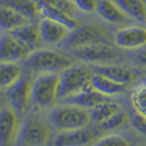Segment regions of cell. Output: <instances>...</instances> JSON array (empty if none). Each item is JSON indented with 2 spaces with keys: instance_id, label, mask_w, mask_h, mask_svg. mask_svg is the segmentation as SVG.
Wrapping results in <instances>:
<instances>
[{
  "instance_id": "cell-1",
  "label": "cell",
  "mask_w": 146,
  "mask_h": 146,
  "mask_svg": "<svg viewBox=\"0 0 146 146\" xmlns=\"http://www.w3.org/2000/svg\"><path fill=\"white\" fill-rule=\"evenodd\" d=\"M48 120L59 131L84 129L92 122L90 110L68 103L53 108Z\"/></svg>"
},
{
  "instance_id": "cell-2",
  "label": "cell",
  "mask_w": 146,
  "mask_h": 146,
  "mask_svg": "<svg viewBox=\"0 0 146 146\" xmlns=\"http://www.w3.org/2000/svg\"><path fill=\"white\" fill-rule=\"evenodd\" d=\"M30 70L41 73L59 74L72 66L73 59L68 55L51 49H38L32 51L26 59Z\"/></svg>"
},
{
  "instance_id": "cell-3",
  "label": "cell",
  "mask_w": 146,
  "mask_h": 146,
  "mask_svg": "<svg viewBox=\"0 0 146 146\" xmlns=\"http://www.w3.org/2000/svg\"><path fill=\"white\" fill-rule=\"evenodd\" d=\"M92 75L90 68L75 64L59 73L58 100L62 102L91 87Z\"/></svg>"
},
{
  "instance_id": "cell-4",
  "label": "cell",
  "mask_w": 146,
  "mask_h": 146,
  "mask_svg": "<svg viewBox=\"0 0 146 146\" xmlns=\"http://www.w3.org/2000/svg\"><path fill=\"white\" fill-rule=\"evenodd\" d=\"M59 74L41 73L32 81L31 102L39 109L54 107L58 100Z\"/></svg>"
},
{
  "instance_id": "cell-5",
  "label": "cell",
  "mask_w": 146,
  "mask_h": 146,
  "mask_svg": "<svg viewBox=\"0 0 146 146\" xmlns=\"http://www.w3.org/2000/svg\"><path fill=\"white\" fill-rule=\"evenodd\" d=\"M50 135L48 123L39 117L31 116L22 121L15 146H46Z\"/></svg>"
},
{
  "instance_id": "cell-6",
  "label": "cell",
  "mask_w": 146,
  "mask_h": 146,
  "mask_svg": "<svg viewBox=\"0 0 146 146\" xmlns=\"http://www.w3.org/2000/svg\"><path fill=\"white\" fill-rule=\"evenodd\" d=\"M98 43L111 44V40L102 29L94 26L87 25L78 27L77 29L70 30L61 44L70 50L72 48Z\"/></svg>"
},
{
  "instance_id": "cell-7",
  "label": "cell",
  "mask_w": 146,
  "mask_h": 146,
  "mask_svg": "<svg viewBox=\"0 0 146 146\" xmlns=\"http://www.w3.org/2000/svg\"><path fill=\"white\" fill-rule=\"evenodd\" d=\"M21 123L18 112L12 107L0 108V146H15Z\"/></svg>"
},
{
  "instance_id": "cell-8",
  "label": "cell",
  "mask_w": 146,
  "mask_h": 146,
  "mask_svg": "<svg viewBox=\"0 0 146 146\" xmlns=\"http://www.w3.org/2000/svg\"><path fill=\"white\" fill-rule=\"evenodd\" d=\"M32 81L27 76H22L15 84L7 90L10 106L18 113L27 111L31 103Z\"/></svg>"
},
{
  "instance_id": "cell-9",
  "label": "cell",
  "mask_w": 146,
  "mask_h": 146,
  "mask_svg": "<svg viewBox=\"0 0 146 146\" xmlns=\"http://www.w3.org/2000/svg\"><path fill=\"white\" fill-rule=\"evenodd\" d=\"M70 51L75 58L86 62H106L117 58V54L111 44H91L72 48Z\"/></svg>"
},
{
  "instance_id": "cell-10",
  "label": "cell",
  "mask_w": 146,
  "mask_h": 146,
  "mask_svg": "<svg viewBox=\"0 0 146 146\" xmlns=\"http://www.w3.org/2000/svg\"><path fill=\"white\" fill-rule=\"evenodd\" d=\"M31 50L11 33L0 36V61L17 62L27 59Z\"/></svg>"
},
{
  "instance_id": "cell-11",
  "label": "cell",
  "mask_w": 146,
  "mask_h": 146,
  "mask_svg": "<svg viewBox=\"0 0 146 146\" xmlns=\"http://www.w3.org/2000/svg\"><path fill=\"white\" fill-rule=\"evenodd\" d=\"M96 131L90 128L59 131L53 140V146H88L94 143Z\"/></svg>"
},
{
  "instance_id": "cell-12",
  "label": "cell",
  "mask_w": 146,
  "mask_h": 146,
  "mask_svg": "<svg viewBox=\"0 0 146 146\" xmlns=\"http://www.w3.org/2000/svg\"><path fill=\"white\" fill-rule=\"evenodd\" d=\"M118 47L127 49H138L146 45V29L141 27H128L118 30L114 36Z\"/></svg>"
},
{
  "instance_id": "cell-13",
  "label": "cell",
  "mask_w": 146,
  "mask_h": 146,
  "mask_svg": "<svg viewBox=\"0 0 146 146\" xmlns=\"http://www.w3.org/2000/svg\"><path fill=\"white\" fill-rule=\"evenodd\" d=\"M38 26L41 40L51 45L62 43L70 31L60 23L44 17L39 20Z\"/></svg>"
},
{
  "instance_id": "cell-14",
  "label": "cell",
  "mask_w": 146,
  "mask_h": 146,
  "mask_svg": "<svg viewBox=\"0 0 146 146\" xmlns=\"http://www.w3.org/2000/svg\"><path fill=\"white\" fill-rule=\"evenodd\" d=\"M91 71L125 86L131 84L136 78L133 70L120 65H96L92 67Z\"/></svg>"
},
{
  "instance_id": "cell-15",
  "label": "cell",
  "mask_w": 146,
  "mask_h": 146,
  "mask_svg": "<svg viewBox=\"0 0 146 146\" xmlns=\"http://www.w3.org/2000/svg\"><path fill=\"white\" fill-rule=\"evenodd\" d=\"M107 100H109L108 97L100 93L99 91L94 90L92 87H90V88L84 90L81 92L62 100V102L91 110L95 106H97L98 104Z\"/></svg>"
},
{
  "instance_id": "cell-16",
  "label": "cell",
  "mask_w": 146,
  "mask_h": 146,
  "mask_svg": "<svg viewBox=\"0 0 146 146\" xmlns=\"http://www.w3.org/2000/svg\"><path fill=\"white\" fill-rule=\"evenodd\" d=\"M96 11L103 19L113 24L125 23L130 18L111 0H98Z\"/></svg>"
},
{
  "instance_id": "cell-17",
  "label": "cell",
  "mask_w": 146,
  "mask_h": 146,
  "mask_svg": "<svg viewBox=\"0 0 146 146\" xmlns=\"http://www.w3.org/2000/svg\"><path fill=\"white\" fill-rule=\"evenodd\" d=\"M91 87L108 98L121 94L127 90V86L117 83L106 77L95 73H93L91 78Z\"/></svg>"
},
{
  "instance_id": "cell-18",
  "label": "cell",
  "mask_w": 146,
  "mask_h": 146,
  "mask_svg": "<svg viewBox=\"0 0 146 146\" xmlns=\"http://www.w3.org/2000/svg\"><path fill=\"white\" fill-rule=\"evenodd\" d=\"M0 5L14 9L30 22L36 20L40 16L38 6L34 0H1Z\"/></svg>"
},
{
  "instance_id": "cell-19",
  "label": "cell",
  "mask_w": 146,
  "mask_h": 146,
  "mask_svg": "<svg viewBox=\"0 0 146 146\" xmlns=\"http://www.w3.org/2000/svg\"><path fill=\"white\" fill-rule=\"evenodd\" d=\"M35 2L38 4L39 11H40V15L42 17L50 18V19H52L54 21L60 23V24L67 27L70 30H73L77 29L78 27H80L78 20L72 16L68 15L66 13H63L61 11L58 10V9H55L41 1H35Z\"/></svg>"
},
{
  "instance_id": "cell-20",
  "label": "cell",
  "mask_w": 146,
  "mask_h": 146,
  "mask_svg": "<svg viewBox=\"0 0 146 146\" xmlns=\"http://www.w3.org/2000/svg\"><path fill=\"white\" fill-rule=\"evenodd\" d=\"M9 33L14 35L21 42L24 43L31 50V52L36 50V47L38 46L41 40L38 26L32 24L31 22L27 25L18 27V29L11 32H9Z\"/></svg>"
},
{
  "instance_id": "cell-21",
  "label": "cell",
  "mask_w": 146,
  "mask_h": 146,
  "mask_svg": "<svg viewBox=\"0 0 146 146\" xmlns=\"http://www.w3.org/2000/svg\"><path fill=\"white\" fill-rule=\"evenodd\" d=\"M30 23L29 19L21 16L14 9L0 5V27L11 32L18 27Z\"/></svg>"
},
{
  "instance_id": "cell-22",
  "label": "cell",
  "mask_w": 146,
  "mask_h": 146,
  "mask_svg": "<svg viewBox=\"0 0 146 146\" xmlns=\"http://www.w3.org/2000/svg\"><path fill=\"white\" fill-rule=\"evenodd\" d=\"M21 77L22 68L17 62L0 61V89H9Z\"/></svg>"
},
{
  "instance_id": "cell-23",
  "label": "cell",
  "mask_w": 146,
  "mask_h": 146,
  "mask_svg": "<svg viewBox=\"0 0 146 146\" xmlns=\"http://www.w3.org/2000/svg\"><path fill=\"white\" fill-rule=\"evenodd\" d=\"M130 18L140 22L146 21V5L143 0H111Z\"/></svg>"
},
{
  "instance_id": "cell-24",
  "label": "cell",
  "mask_w": 146,
  "mask_h": 146,
  "mask_svg": "<svg viewBox=\"0 0 146 146\" xmlns=\"http://www.w3.org/2000/svg\"><path fill=\"white\" fill-rule=\"evenodd\" d=\"M121 110V107L118 102L107 100L105 102L98 104L97 106H95L91 110H90L91 115V121L100 125L104 121L109 120L115 113L120 111Z\"/></svg>"
},
{
  "instance_id": "cell-25",
  "label": "cell",
  "mask_w": 146,
  "mask_h": 146,
  "mask_svg": "<svg viewBox=\"0 0 146 146\" xmlns=\"http://www.w3.org/2000/svg\"><path fill=\"white\" fill-rule=\"evenodd\" d=\"M131 102L134 111L146 117V81L141 82L133 89Z\"/></svg>"
},
{
  "instance_id": "cell-26",
  "label": "cell",
  "mask_w": 146,
  "mask_h": 146,
  "mask_svg": "<svg viewBox=\"0 0 146 146\" xmlns=\"http://www.w3.org/2000/svg\"><path fill=\"white\" fill-rule=\"evenodd\" d=\"M92 146H131V143L125 136L111 133L96 140Z\"/></svg>"
},
{
  "instance_id": "cell-27",
  "label": "cell",
  "mask_w": 146,
  "mask_h": 146,
  "mask_svg": "<svg viewBox=\"0 0 146 146\" xmlns=\"http://www.w3.org/2000/svg\"><path fill=\"white\" fill-rule=\"evenodd\" d=\"M127 121H129V114L121 109L120 111L114 114L113 116L100 124L105 131H113L123 126Z\"/></svg>"
},
{
  "instance_id": "cell-28",
  "label": "cell",
  "mask_w": 146,
  "mask_h": 146,
  "mask_svg": "<svg viewBox=\"0 0 146 146\" xmlns=\"http://www.w3.org/2000/svg\"><path fill=\"white\" fill-rule=\"evenodd\" d=\"M35 1H41L49 7L72 17L78 9L73 0H35Z\"/></svg>"
},
{
  "instance_id": "cell-29",
  "label": "cell",
  "mask_w": 146,
  "mask_h": 146,
  "mask_svg": "<svg viewBox=\"0 0 146 146\" xmlns=\"http://www.w3.org/2000/svg\"><path fill=\"white\" fill-rule=\"evenodd\" d=\"M129 121L131 126L139 132V133L146 136V117L141 115L139 112L133 111L129 114Z\"/></svg>"
},
{
  "instance_id": "cell-30",
  "label": "cell",
  "mask_w": 146,
  "mask_h": 146,
  "mask_svg": "<svg viewBox=\"0 0 146 146\" xmlns=\"http://www.w3.org/2000/svg\"><path fill=\"white\" fill-rule=\"evenodd\" d=\"M78 9L88 13H92L97 10L98 0H73Z\"/></svg>"
},
{
  "instance_id": "cell-31",
  "label": "cell",
  "mask_w": 146,
  "mask_h": 146,
  "mask_svg": "<svg viewBox=\"0 0 146 146\" xmlns=\"http://www.w3.org/2000/svg\"><path fill=\"white\" fill-rule=\"evenodd\" d=\"M136 59L139 63L143 64V65H146V45L137 49Z\"/></svg>"
},
{
  "instance_id": "cell-32",
  "label": "cell",
  "mask_w": 146,
  "mask_h": 146,
  "mask_svg": "<svg viewBox=\"0 0 146 146\" xmlns=\"http://www.w3.org/2000/svg\"><path fill=\"white\" fill-rule=\"evenodd\" d=\"M143 2H144V4L146 5V0H143Z\"/></svg>"
}]
</instances>
